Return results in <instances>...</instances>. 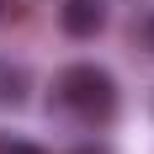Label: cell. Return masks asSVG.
Here are the masks:
<instances>
[{"instance_id": "obj_1", "label": "cell", "mask_w": 154, "mask_h": 154, "mask_svg": "<svg viewBox=\"0 0 154 154\" xmlns=\"http://www.w3.org/2000/svg\"><path fill=\"white\" fill-rule=\"evenodd\" d=\"M53 101L69 117H80V122H106L112 112H117V80L101 64H69L53 80Z\"/></svg>"}, {"instance_id": "obj_2", "label": "cell", "mask_w": 154, "mask_h": 154, "mask_svg": "<svg viewBox=\"0 0 154 154\" xmlns=\"http://www.w3.org/2000/svg\"><path fill=\"white\" fill-rule=\"evenodd\" d=\"M59 27L69 37H96V32L106 27V5L101 0H64L59 5Z\"/></svg>"}, {"instance_id": "obj_3", "label": "cell", "mask_w": 154, "mask_h": 154, "mask_svg": "<svg viewBox=\"0 0 154 154\" xmlns=\"http://www.w3.org/2000/svg\"><path fill=\"white\" fill-rule=\"evenodd\" d=\"M21 101H27V69L0 64V106H21Z\"/></svg>"}, {"instance_id": "obj_4", "label": "cell", "mask_w": 154, "mask_h": 154, "mask_svg": "<svg viewBox=\"0 0 154 154\" xmlns=\"http://www.w3.org/2000/svg\"><path fill=\"white\" fill-rule=\"evenodd\" d=\"M0 154H43V149L27 143V138H5V143H0Z\"/></svg>"}, {"instance_id": "obj_5", "label": "cell", "mask_w": 154, "mask_h": 154, "mask_svg": "<svg viewBox=\"0 0 154 154\" xmlns=\"http://www.w3.org/2000/svg\"><path fill=\"white\" fill-rule=\"evenodd\" d=\"M143 48H149V53H154V16H149V21H143Z\"/></svg>"}, {"instance_id": "obj_6", "label": "cell", "mask_w": 154, "mask_h": 154, "mask_svg": "<svg viewBox=\"0 0 154 154\" xmlns=\"http://www.w3.org/2000/svg\"><path fill=\"white\" fill-rule=\"evenodd\" d=\"M75 154H106V149H75Z\"/></svg>"}, {"instance_id": "obj_7", "label": "cell", "mask_w": 154, "mask_h": 154, "mask_svg": "<svg viewBox=\"0 0 154 154\" xmlns=\"http://www.w3.org/2000/svg\"><path fill=\"white\" fill-rule=\"evenodd\" d=\"M0 11H5V0H0Z\"/></svg>"}]
</instances>
